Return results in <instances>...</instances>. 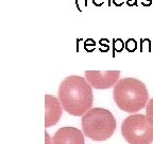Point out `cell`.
<instances>
[{
    "label": "cell",
    "instance_id": "cell-1",
    "mask_svg": "<svg viewBox=\"0 0 153 144\" xmlns=\"http://www.w3.org/2000/svg\"><path fill=\"white\" fill-rule=\"evenodd\" d=\"M59 99L67 113L74 116H83L93 106V90L86 78L68 76L60 84Z\"/></svg>",
    "mask_w": 153,
    "mask_h": 144
},
{
    "label": "cell",
    "instance_id": "cell-2",
    "mask_svg": "<svg viewBox=\"0 0 153 144\" xmlns=\"http://www.w3.org/2000/svg\"><path fill=\"white\" fill-rule=\"evenodd\" d=\"M114 100L119 109L128 113H136L147 106L149 94L146 84L136 78H123L115 84Z\"/></svg>",
    "mask_w": 153,
    "mask_h": 144
},
{
    "label": "cell",
    "instance_id": "cell-3",
    "mask_svg": "<svg viewBox=\"0 0 153 144\" xmlns=\"http://www.w3.org/2000/svg\"><path fill=\"white\" fill-rule=\"evenodd\" d=\"M116 129V120L111 111L93 108L82 116V130L85 137L94 141L110 139Z\"/></svg>",
    "mask_w": 153,
    "mask_h": 144
},
{
    "label": "cell",
    "instance_id": "cell-4",
    "mask_svg": "<svg viewBox=\"0 0 153 144\" xmlns=\"http://www.w3.org/2000/svg\"><path fill=\"white\" fill-rule=\"evenodd\" d=\"M121 134L129 144H151L153 142V124L147 115L132 114L122 122Z\"/></svg>",
    "mask_w": 153,
    "mask_h": 144
},
{
    "label": "cell",
    "instance_id": "cell-5",
    "mask_svg": "<svg viewBox=\"0 0 153 144\" xmlns=\"http://www.w3.org/2000/svg\"><path fill=\"white\" fill-rule=\"evenodd\" d=\"M120 70H86L85 78L91 88L98 90L110 89L119 81Z\"/></svg>",
    "mask_w": 153,
    "mask_h": 144
},
{
    "label": "cell",
    "instance_id": "cell-6",
    "mask_svg": "<svg viewBox=\"0 0 153 144\" xmlns=\"http://www.w3.org/2000/svg\"><path fill=\"white\" fill-rule=\"evenodd\" d=\"M63 113V106L60 99H57L53 95L45 96V126L51 127L54 126L59 121Z\"/></svg>",
    "mask_w": 153,
    "mask_h": 144
},
{
    "label": "cell",
    "instance_id": "cell-7",
    "mask_svg": "<svg viewBox=\"0 0 153 144\" xmlns=\"http://www.w3.org/2000/svg\"><path fill=\"white\" fill-rule=\"evenodd\" d=\"M52 144H84V136L78 128L62 127L54 134Z\"/></svg>",
    "mask_w": 153,
    "mask_h": 144
},
{
    "label": "cell",
    "instance_id": "cell-8",
    "mask_svg": "<svg viewBox=\"0 0 153 144\" xmlns=\"http://www.w3.org/2000/svg\"><path fill=\"white\" fill-rule=\"evenodd\" d=\"M146 113H147L146 115L148 116V118L153 124V98L148 100V104H147V106H146Z\"/></svg>",
    "mask_w": 153,
    "mask_h": 144
},
{
    "label": "cell",
    "instance_id": "cell-9",
    "mask_svg": "<svg viewBox=\"0 0 153 144\" xmlns=\"http://www.w3.org/2000/svg\"><path fill=\"white\" fill-rule=\"evenodd\" d=\"M126 47H127V49L130 51V52H133L137 47L136 41H135L134 38H130V40H128L127 43H126Z\"/></svg>",
    "mask_w": 153,
    "mask_h": 144
},
{
    "label": "cell",
    "instance_id": "cell-10",
    "mask_svg": "<svg viewBox=\"0 0 153 144\" xmlns=\"http://www.w3.org/2000/svg\"><path fill=\"white\" fill-rule=\"evenodd\" d=\"M114 47H115V50L117 51H121L122 48H123V43H122L121 40H114Z\"/></svg>",
    "mask_w": 153,
    "mask_h": 144
},
{
    "label": "cell",
    "instance_id": "cell-11",
    "mask_svg": "<svg viewBox=\"0 0 153 144\" xmlns=\"http://www.w3.org/2000/svg\"><path fill=\"white\" fill-rule=\"evenodd\" d=\"M85 48L88 51H91V49L95 48V41H93V40H91V38L87 40V41L85 42Z\"/></svg>",
    "mask_w": 153,
    "mask_h": 144
},
{
    "label": "cell",
    "instance_id": "cell-12",
    "mask_svg": "<svg viewBox=\"0 0 153 144\" xmlns=\"http://www.w3.org/2000/svg\"><path fill=\"white\" fill-rule=\"evenodd\" d=\"M113 3H114L116 7H121L124 3V0H113Z\"/></svg>",
    "mask_w": 153,
    "mask_h": 144
},
{
    "label": "cell",
    "instance_id": "cell-13",
    "mask_svg": "<svg viewBox=\"0 0 153 144\" xmlns=\"http://www.w3.org/2000/svg\"><path fill=\"white\" fill-rule=\"evenodd\" d=\"M93 2L95 3V5H97V7H100V5L103 4V0H93Z\"/></svg>",
    "mask_w": 153,
    "mask_h": 144
},
{
    "label": "cell",
    "instance_id": "cell-14",
    "mask_svg": "<svg viewBox=\"0 0 153 144\" xmlns=\"http://www.w3.org/2000/svg\"><path fill=\"white\" fill-rule=\"evenodd\" d=\"M128 5H130V7H133V5L137 4V1L136 0H128Z\"/></svg>",
    "mask_w": 153,
    "mask_h": 144
},
{
    "label": "cell",
    "instance_id": "cell-15",
    "mask_svg": "<svg viewBox=\"0 0 153 144\" xmlns=\"http://www.w3.org/2000/svg\"><path fill=\"white\" fill-rule=\"evenodd\" d=\"M151 3H152V0H143V5H145V7H149V5H151Z\"/></svg>",
    "mask_w": 153,
    "mask_h": 144
},
{
    "label": "cell",
    "instance_id": "cell-16",
    "mask_svg": "<svg viewBox=\"0 0 153 144\" xmlns=\"http://www.w3.org/2000/svg\"><path fill=\"white\" fill-rule=\"evenodd\" d=\"M46 140H47V144H49L48 142H49V140H50V138H49V136H48V134L46 132Z\"/></svg>",
    "mask_w": 153,
    "mask_h": 144
}]
</instances>
